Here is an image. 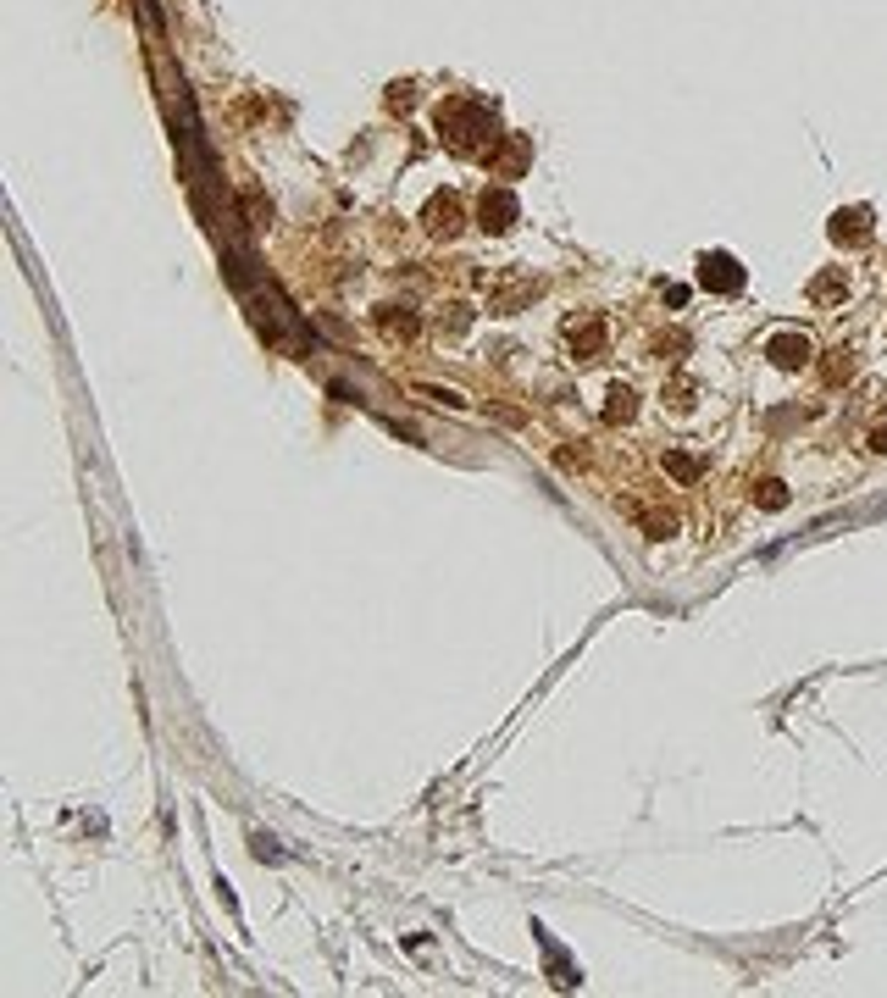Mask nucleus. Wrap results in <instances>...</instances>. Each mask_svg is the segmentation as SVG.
I'll return each mask as SVG.
<instances>
[{"label":"nucleus","mask_w":887,"mask_h":998,"mask_svg":"<svg viewBox=\"0 0 887 998\" xmlns=\"http://www.w3.org/2000/svg\"><path fill=\"white\" fill-rule=\"evenodd\" d=\"M438 133H444L450 150L472 156L482 145H494V111H488L482 101H444L438 106Z\"/></svg>","instance_id":"obj_1"},{"label":"nucleus","mask_w":887,"mask_h":998,"mask_svg":"<svg viewBox=\"0 0 887 998\" xmlns=\"http://www.w3.org/2000/svg\"><path fill=\"white\" fill-rule=\"evenodd\" d=\"M699 283H704L710 294H738V289H743V266H738L727 250H704V255H699Z\"/></svg>","instance_id":"obj_2"},{"label":"nucleus","mask_w":887,"mask_h":998,"mask_svg":"<svg viewBox=\"0 0 887 998\" xmlns=\"http://www.w3.org/2000/svg\"><path fill=\"white\" fill-rule=\"evenodd\" d=\"M516 216H521V206H516L510 189H482V200H477V228L482 234H505Z\"/></svg>","instance_id":"obj_3"},{"label":"nucleus","mask_w":887,"mask_h":998,"mask_svg":"<svg viewBox=\"0 0 887 998\" xmlns=\"http://www.w3.org/2000/svg\"><path fill=\"white\" fill-rule=\"evenodd\" d=\"M826 234H832V245H865L871 239V211L865 206H849V211H832V222H826Z\"/></svg>","instance_id":"obj_4"},{"label":"nucleus","mask_w":887,"mask_h":998,"mask_svg":"<svg viewBox=\"0 0 887 998\" xmlns=\"http://www.w3.org/2000/svg\"><path fill=\"white\" fill-rule=\"evenodd\" d=\"M566 344L577 360H599L605 355V322L599 316H583V322H566Z\"/></svg>","instance_id":"obj_5"},{"label":"nucleus","mask_w":887,"mask_h":998,"mask_svg":"<svg viewBox=\"0 0 887 998\" xmlns=\"http://www.w3.org/2000/svg\"><path fill=\"white\" fill-rule=\"evenodd\" d=\"M766 355H771V367H782V372H798V367H810V339L805 333H777L771 344H766Z\"/></svg>","instance_id":"obj_6"},{"label":"nucleus","mask_w":887,"mask_h":998,"mask_svg":"<svg viewBox=\"0 0 887 998\" xmlns=\"http://www.w3.org/2000/svg\"><path fill=\"white\" fill-rule=\"evenodd\" d=\"M422 222H427V234L455 239V234H461V200H455V195H433L427 211H422Z\"/></svg>","instance_id":"obj_7"},{"label":"nucleus","mask_w":887,"mask_h":998,"mask_svg":"<svg viewBox=\"0 0 887 998\" xmlns=\"http://www.w3.org/2000/svg\"><path fill=\"white\" fill-rule=\"evenodd\" d=\"M377 328H383L388 339H416V333H422V316H416L411 305H377Z\"/></svg>","instance_id":"obj_8"},{"label":"nucleus","mask_w":887,"mask_h":998,"mask_svg":"<svg viewBox=\"0 0 887 998\" xmlns=\"http://www.w3.org/2000/svg\"><path fill=\"white\" fill-rule=\"evenodd\" d=\"M843 294H849V272H843V266H832V272H821V278L810 283V300H815V305H837Z\"/></svg>","instance_id":"obj_9"},{"label":"nucleus","mask_w":887,"mask_h":998,"mask_svg":"<svg viewBox=\"0 0 887 998\" xmlns=\"http://www.w3.org/2000/svg\"><path fill=\"white\" fill-rule=\"evenodd\" d=\"M638 417V394L627 389V383H610V394H605V422H633Z\"/></svg>","instance_id":"obj_10"},{"label":"nucleus","mask_w":887,"mask_h":998,"mask_svg":"<svg viewBox=\"0 0 887 998\" xmlns=\"http://www.w3.org/2000/svg\"><path fill=\"white\" fill-rule=\"evenodd\" d=\"M527 300H539V278H521V283L500 289L494 300H488V311H500V316H510V311H516V305H527Z\"/></svg>","instance_id":"obj_11"},{"label":"nucleus","mask_w":887,"mask_h":998,"mask_svg":"<svg viewBox=\"0 0 887 998\" xmlns=\"http://www.w3.org/2000/svg\"><path fill=\"white\" fill-rule=\"evenodd\" d=\"M665 472H672L677 483H699L704 477V461L688 456V449H665Z\"/></svg>","instance_id":"obj_12"},{"label":"nucleus","mask_w":887,"mask_h":998,"mask_svg":"<svg viewBox=\"0 0 887 998\" xmlns=\"http://www.w3.org/2000/svg\"><path fill=\"white\" fill-rule=\"evenodd\" d=\"M638 527H644V538H672L677 533V516L672 511H638Z\"/></svg>","instance_id":"obj_13"},{"label":"nucleus","mask_w":887,"mask_h":998,"mask_svg":"<svg viewBox=\"0 0 887 998\" xmlns=\"http://www.w3.org/2000/svg\"><path fill=\"white\" fill-rule=\"evenodd\" d=\"M754 505H760V511H787V483L766 477L760 488H754Z\"/></svg>","instance_id":"obj_14"},{"label":"nucleus","mask_w":887,"mask_h":998,"mask_svg":"<svg viewBox=\"0 0 887 998\" xmlns=\"http://www.w3.org/2000/svg\"><path fill=\"white\" fill-rule=\"evenodd\" d=\"M821 372H826V383H849V378H854V355H849V350H832Z\"/></svg>","instance_id":"obj_15"},{"label":"nucleus","mask_w":887,"mask_h":998,"mask_svg":"<svg viewBox=\"0 0 887 998\" xmlns=\"http://www.w3.org/2000/svg\"><path fill=\"white\" fill-rule=\"evenodd\" d=\"M444 311H450V316H444V328H450V333H466L472 328V305L455 300V305H444Z\"/></svg>","instance_id":"obj_16"},{"label":"nucleus","mask_w":887,"mask_h":998,"mask_svg":"<svg viewBox=\"0 0 887 998\" xmlns=\"http://www.w3.org/2000/svg\"><path fill=\"white\" fill-rule=\"evenodd\" d=\"M665 350H672V355H682V350H688V333H660V339H654V355L665 360Z\"/></svg>","instance_id":"obj_17"},{"label":"nucleus","mask_w":887,"mask_h":998,"mask_svg":"<svg viewBox=\"0 0 887 998\" xmlns=\"http://www.w3.org/2000/svg\"><path fill=\"white\" fill-rule=\"evenodd\" d=\"M665 399H672L677 411H688V405H693V383H688V378H682V383H672V389H665Z\"/></svg>","instance_id":"obj_18"},{"label":"nucleus","mask_w":887,"mask_h":998,"mask_svg":"<svg viewBox=\"0 0 887 998\" xmlns=\"http://www.w3.org/2000/svg\"><path fill=\"white\" fill-rule=\"evenodd\" d=\"M871 449H876V456H887V427H876V433H871Z\"/></svg>","instance_id":"obj_19"}]
</instances>
